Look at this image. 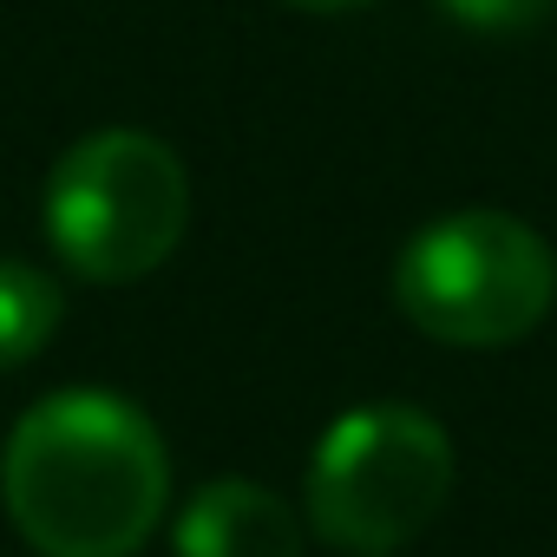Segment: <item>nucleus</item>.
Returning a JSON list of instances; mask_svg holds the SVG:
<instances>
[{"mask_svg": "<svg viewBox=\"0 0 557 557\" xmlns=\"http://www.w3.org/2000/svg\"><path fill=\"white\" fill-rule=\"evenodd\" d=\"M400 315L446 348H505L557 302L550 243L505 210H453L394 262Z\"/></svg>", "mask_w": 557, "mask_h": 557, "instance_id": "2", "label": "nucleus"}, {"mask_svg": "<svg viewBox=\"0 0 557 557\" xmlns=\"http://www.w3.org/2000/svg\"><path fill=\"white\" fill-rule=\"evenodd\" d=\"M446 492L453 440L420 407H348L309 453V524L355 557H387L420 537Z\"/></svg>", "mask_w": 557, "mask_h": 557, "instance_id": "4", "label": "nucleus"}, {"mask_svg": "<svg viewBox=\"0 0 557 557\" xmlns=\"http://www.w3.org/2000/svg\"><path fill=\"white\" fill-rule=\"evenodd\" d=\"M60 329V289L21 256H0V368L34 361Z\"/></svg>", "mask_w": 557, "mask_h": 557, "instance_id": "6", "label": "nucleus"}, {"mask_svg": "<svg viewBox=\"0 0 557 557\" xmlns=\"http://www.w3.org/2000/svg\"><path fill=\"white\" fill-rule=\"evenodd\" d=\"M190 216L184 164L151 132H92L47 177V243L86 283L151 275Z\"/></svg>", "mask_w": 557, "mask_h": 557, "instance_id": "3", "label": "nucleus"}, {"mask_svg": "<svg viewBox=\"0 0 557 557\" xmlns=\"http://www.w3.org/2000/svg\"><path fill=\"white\" fill-rule=\"evenodd\" d=\"M0 498L40 557H132L164 518L171 453L132 400L66 387L8 433Z\"/></svg>", "mask_w": 557, "mask_h": 557, "instance_id": "1", "label": "nucleus"}, {"mask_svg": "<svg viewBox=\"0 0 557 557\" xmlns=\"http://www.w3.org/2000/svg\"><path fill=\"white\" fill-rule=\"evenodd\" d=\"M289 8H309V14H348V8H368V0H289Z\"/></svg>", "mask_w": 557, "mask_h": 557, "instance_id": "8", "label": "nucleus"}, {"mask_svg": "<svg viewBox=\"0 0 557 557\" xmlns=\"http://www.w3.org/2000/svg\"><path fill=\"white\" fill-rule=\"evenodd\" d=\"M440 14L472 34H524L557 14V0H440Z\"/></svg>", "mask_w": 557, "mask_h": 557, "instance_id": "7", "label": "nucleus"}, {"mask_svg": "<svg viewBox=\"0 0 557 557\" xmlns=\"http://www.w3.org/2000/svg\"><path fill=\"white\" fill-rule=\"evenodd\" d=\"M177 557H302V518L249 479H210L177 518Z\"/></svg>", "mask_w": 557, "mask_h": 557, "instance_id": "5", "label": "nucleus"}]
</instances>
